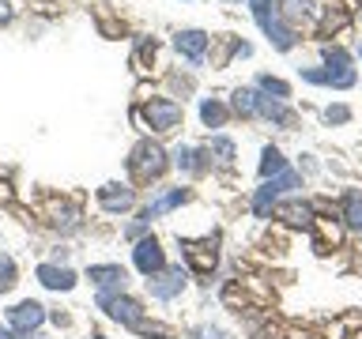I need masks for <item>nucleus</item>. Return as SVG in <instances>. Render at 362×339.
Returning <instances> with one entry per match:
<instances>
[{
    "label": "nucleus",
    "mask_w": 362,
    "mask_h": 339,
    "mask_svg": "<svg viewBox=\"0 0 362 339\" xmlns=\"http://www.w3.org/2000/svg\"><path fill=\"white\" fill-rule=\"evenodd\" d=\"M129 170H132L136 181H158V177H163V170H166V151L158 143H151V140L136 143L132 158H129Z\"/></svg>",
    "instance_id": "f257e3e1"
},
{
    "label": "nucleus",
    "mask_w": 362,
    "mask_h": 339,
    "mask_svg": "<svg viewBox=\"0 0 362 339\" xmlns=\"http://www.w3.org/2000/svg\"><path fill=\"white\" fill-rule=\"evenodd\" d=\"M140 117H144V124L151 132H158V136H166V132H174L177 124H181V106L174 98H151V102H144L140 106Z\"/></svg>",
    "instance_id": "f03ea898"
},
{
    "label": "nucleus",
    "mask_w": 362,
    "mask_h": 339,
    "mask_svg": "<svg viewBox=\"0 0 362 339\" xmlns=\"http://www.w3.org/2000/svg\"><path fill=\"white\" fill-rule=\"evenodd\" d=\"M98 305L106 309L110 321H121V324H140L144 316V305L121 290H98Z\"/></svg>",
    "instance_id": "7ed1b4c3"
},
{
    "label": "nucleus",
    "mask_w": 362,
    "mask_h": 339,
    "mask_svg": "<svg viewBox=\"0 0 362 339\" xmlns=\"http://www.w3.org/2000/svg\"><path fill=\"white\" fill-rule=\"evenodd\" d=\"M302 185V177L294 174V170H283V174H276L272 181H264V185L257 189V196H253V211L260 215V219H264V215L272 211V203H276V196L283 189H298Z\"/></svg>",
    "instance_id": "20e7f679"
},
{
    "label": "nucleus",
    "mask_w": 362,
    "mask_h": 339,
    "mask_svg": "<svg viewBox=\"0 0 362 339\" xmlns=\"http://www.w3.org/2000/svg\"><path fill=\"white\" fill-rule=\"evenodd\" d=\"M257 11V23H260V30L268 34L272 42H276V49H291L294 45V30L283 23V16H279V8H272V4H260V8H253Z\"/></svg>",
    "instance_id": "39448f33"
},
{
    "label": "nucleus",
    "mask_w": 362,
    "mask_h": 339,
    "mask_svg": "<svg viewBox=\"0 0 362 339\" xmlns=\"http://www.w3.org/2000/svg\"><path fill=\"white\" fill-rule=\"evenodd\" d=\"M185 268H163V271H155L151 279H147V290H151V298L158 302H170V298H177L181 290H185Z\"/></svg>",
    "instance_id": "423d86ee"
},
{
    "label": "nucleus",
    "mask_w": 362,
    "mask_h": 339,
    "mask_svg": "<svg viewBox=\"0 0 362 339\" xmlns=\"http://www.w3.org/2000/svg\"><path fill=\"white\" fill-rule=\"evenodd\" d=\"M42 321H45V305L42 302H19V305H11V309H8V324L16 328L19 335L38 332Z\"/></svg>",
    "instance_id": "0eeeda50"
},
{
    "label": "nucleus",
    "mask_w": 362,
    "mask_h": 339,
    "mask_svg": "<svg viewBox=\"0 0 362 339\" xmlns=\"http://www.w3.org/2000/svg\"><path fill=\"white\" fill-rule=\"evenodd\" d=\"M132 260H136V268H140L147 279H151L155 271H163V268H166V253H163V245H158L155 237H144V242H136Z\"/></svg>",
    "instance_id": "6e6552de"
},
{
    "label": "nucleus",
    "mask_w": 362,
    "mask_h": 339,
    "mask_svg": "<svg viewBox=\"0 0 362 339\" xmlns=\"http://www.w3.org/2000/svg\"><path fill=\"white\" fill-rule=\"evenodd\" d=\"M87 279L95 282L98 290H124V282H129V275H124L121 264H90Z\"/></svg>",
    "instance_id": "1a4fd4ad"
},
{
    "label": "nucleus",
    "mask_w": 362,
    "mask_h": 339,
    "mask_svg": "<svg viewBox=\"0 0 362 339\" xmlns=\"http://www.w3.org/2000/svg\"><path fill=\"white\" fill-rule=\"evenodd\" d=\"M98 203H102L106 211L117 215V211H129L132 203H136V192H132L129 185H102V189H98Z\"/></svg>",
    "instance_id": "9d476101"
},
{
    "label": "nucleus",
    "mask_w": 362,
    "mask_h": 339,
    "mask_svg": "<svg viewBox=\"0 0 362 339\" xmlns=\"http://www.w3.org/2000/svg\"><path fill=\"white\" fill-rule=\"evenodd\" d=\"M174 45H177L181 56H189L192 64H200L204 53H208V34H204V30H181L174 38Z\"/></svg>",
    "instance_id": "9b49d317"
},
{
    "label": "nucleus",
    "mask_w": 362,
    "mask_h": 339,
    "mask_svg": "<svg viewBox=\"0 0 362 339\" xmlns=\"http://www.w3.org/2000/svg\"><path fill=\"white\" fill-rule=\"evenodd\" d=\"M185 200H189V189H170L166 196H158L155 203H147V208H144V215H140V226H147L151 219H158V215H166V211L181 208Z\"/></svg>",
    "instance_id": "f8f14e48"
},
{
    "label": "nucleus",
    "mask_w": 362,
    "mask_h": 339,
    "mask_svg": "<svg viewBox=\"0 0 362 339\" xmlns=\"http://www.w3.org/2000/svg\"><path fill=\"white\" fill-rule=\"evenodd\" d=\"M302 79H310V83H328V87H351L355 83V72H351V64H328L325 72H302Z\"/></svg>",
    "instance_id": "ddd939ff"
},
{
    "label": "nucleus",
    "mask_w": 362,
    "mask_h": 339,
    "mask_svg": "<svg viewBox=\"0 0 362 339\" xmlns=\"http://www.w3.org/2000/svg\"><path fill=\"white\" fill-rule=\"evenodd\" d=\"M38 282L49 290H72L76 287V271L72 268H57V264H42L38 268Z\"/></svg>",
    "instance_id": "4468645a"
},
{
    "label": "nucleus",
    "mask_w": 362,
    "mask_h": 339,
    "mask_svg": "<svg viewBox=\"0 0 362 339\" xmlns=\"http://www.w3.org/2000/svg\"><path fill=\"white\" fill-rule=\"evenodd\" d=\"M226 113H230V109H226L219 98H204V102H200V121L208 124V129H223V124H226Z\"/></svg>",
    "instance_id": "2eb2a0df"
},
{
    "label": "nucleus",
    "mask_w": 362,
    "mask_h": 339,
    "mask_svg": "<svg viewBox=\"0 0 362 339\" xmlns=\"http://www.w3.org/2000/svg\"><path fill=\"white\" fill-rule=\"evenodd\" d=\"M344 222L351 230H362V192L358 189H351L344 196Z\"/></svg>",
    "instance_id": "dca6fc26"
},
{
    "label": "nucleus",
    "mask_w": 362,
    "mask_h": 339,
    "mask_svg": "<svg viewBox=\"0 0 362 339\" xmlns=\"http://www.w3.org/2000/svg\"><path fill=\"white\" fill-rule=\"evenodd\" d=\"M189 260L197 271H211L215 268V242H204V245H189Z\"/></svg>",
    "instance_id": "f3484780"
},
{
    "label": "nucleus",
    "mask_w": 362,
    "mask_h": 339,
    "mask_svg": "<svg viewBox=\"0 0 362 339\" xmlns=\"http://www.w3.org/2000/svg\"><path fill=\"white\" fill-rule=\"evenodd\" d=\"M287 170V158L279 155V147H264V155H260V177H276Z\"/></svg>",
    "instance_id": "a211bd4d"
},
{
    "label": "nucleus",
    "mask_w": 362,
    "mask_h": 339,
    "mask_svg": "<svg viewBox=\"0 0 362 339\" xmlns=\"http://www.w3.org/2000/svg\"><path fill=\"white\" fill-rule=\"evenodd\" d=\"M279 215H283L291 226H310V222H313V208H310V203H287Z\"/></svg>",
    "instance_id": "6ab92c4d"
},
{
    "label": "nucleus",
    "mask_w": 362,
    "mask_h": 339,
    "mask_svg": "<svg viewBox=\"0 0 362 339\" xmlns=\"http://www.w3.org/2000/svg\"><path fill=\"white\" fill-rule=\"evenodd\" d=\"M234 113L238 117H257V90H234Z\"/></svg>",
    "instance_id": "aec40b11"
},
{
    "label": "nucleus",
    "mask_w": 362,
    "mask_h": 339,
    "mask_svg": "<svg viewBox=\"0 0 362 339\" xmlns=\"http://www.w3.org/2000/svg\"><path fill=\"white\" fill-rule=\"evenodd\" d=\"M257 83H260V90H264V95H276L279 102H283V98H291V87L283 83V79H276V76H260Z\"/></svg>",
    "instance_id": "412c9836"
},
{
    "label": "nucleus",
    "mask_w": 362,
    "mask_h": 339,
    "mask_svg": "<svg viewBox=\"0 0 362 339\" xmlns=\"http://www.w3.org/2000/svg\"><path fill=\"white\" fill-rule=\"evenodd\" d=\"M208 155H219V162L230 166V162H234V143L223 140V136H215V140L208 143Z\"/></svg>",
    "instance_id": "4be33fe9"
},
{
    "label": "nucleus",
    "mask_w": 362,
    "mask_h": 339,
    "mask_svg": "<svg viewBox=\"0 0 362 339\" xmlns=\"http://www.w3.org/2000/svg\"><path fill=\"white\" fill-rule=\"evenodd\" d=\"M11 287H16V264L4 256V260H0V294L11 290Z\"/></svg>",
    "instance_id": "5701e85b"
},
{
    "label": "nucleus",
    "mask_w": 362,
    "mask_h": 339,
    "mask_svg": "<svg viewBox=\"0 0 362 339\" xmlns=\"http://www.w3.org/2000/svg\"><path fill=\"white\" fill-rule=\"evenodd\" d=\"M310 11V0H283V16H291V19H298Z\"/></svg>",
    "instance_id": "b1692460"
},
{
    "label": "nucleus",
    "mask_w": 362,
    "mask_h": 339,
    "mask_svg": "<svg viewBox=\"0 0 362 339\" xmlns=\"http://www.w3.org/2000/svg\"><path fill=\"white\" fill-rule=\"evenodd\" d=\"M197 151H189V147H177V155H174V162H177V170H197Z\"/></svg>",
    "instance_id": "393cba45"
},
{
    "label": "nucleus",
    "mask_w": 362,
    "mask_h": 339,
    "mask_svg": "<svg viewBox=\"0 0 362 339\" xmlns=\"http://www.w3.org/2000/svg\"><path fill=\"white\" fill-rule=\"evenodd\" d=\"M347 117H351L347 106H328V109H325V121H328V124H344Z\"/></svg>",
    "instance_id": "a878e982"
},
{
    "label": "nucleus",
    "mask_w": 362,
    "mask_h": 339,
    "mask_svg": "<svg viewBox=\"0 0 362 339\" xmlns=\"http://www.w3.org/2000/svg\"><path fill=\"white\" fill-rule=\"evenodd\" d=\"M4 19H11V4H0V23Z\"/></svg>",
    "instance_id": "bb28decb"
},
{
    "label": "nucleus",
    "mask_w": 362,
    "mask_h": 339,
    "mask_svg": "<svg viewBox=\"0 0 362 339\" xmlns=\"http://www.w3.org/2000/svg\"><path fill=\"white\" fill-rule=\"evenodd\" d=\"M260 4H268V0H253V8H260Z\"/></svg>",
    "instance_id": "cd10ccee"
},
{
    "label": "nucleus",
    "mask_w": 362,
    "mask_h": 339,
    "mask_svg": "<svg viewBox=\"0 0 362 339\" xmlns=\"http://www.w3.org/2000/svg\"><path fill=\"white\" fill-rule=\"evenodd\" d=\"M34 339H49V335H34Z\"/></svg>",
    "instance_id": "c85d7f7f"
},
{
    "label": "nucleus",
    "mask_w": 362,
    "mask_h": 339,
    "mask_svg": "<svg viewBox=\"0 0 362 339\" xmlns=\"http://www.w3.org/2000/svg\"><path fill=\"white\" fill-rule=\"evenodd\" d=\"M90 339H106V335H90Z\"/></svg>",
    "instance_id": "c756f323"
},
{
    "label": "nucleus",
    "mask_w": 362,
    "mask_h": 339,
    "mask_svg": "<svg viewBox=\"0 0 362 339\" xmlns=\"http://www.w3.org/2000/svg\"><path fill=\"white\" fill-rule=\"evenodd\" d=\"M4 339H11V335H8V332H4Z\"/></svg>",
    "instance_id": "7c9ffc66"
}]
</instances>
